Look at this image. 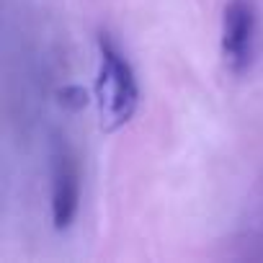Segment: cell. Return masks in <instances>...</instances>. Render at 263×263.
Listing matches in <instances>:
<instances>
[{"instance_id": "obj_1", "label": "cell", "mask_w": 263, "mask_h": 263, "mask_svg": "<svg viewBox=\"0 0 263 263\" xmlns=\"http://www.w3.org/2000/svg\"><path fill=\"white\" fill-rule=\"evenodd\" d=\"M96 103L98 126L103 135H114L121 126H126L140 108V85L135 70L106 31L98 34Z\"/></svg>"}, {"instance_id": "obj_2", "label": "cell", "mask_w": 263, "mask_h": 263, "mask_svg": "<svg viewBox=\"0 0 263 263\" xmlns=\"http://www.w3.org/2000/svg\"><path fill=\"white\" fill-rule=\"evenodd\" d=\"M258 16L250 0H230L222 13V57L230 72L245 75L253 67Z\"/></svg>"}, {"instance_id": "obj_3", "label": "cell", "mask_w": 263, "mask_h": 263, "mask_svg": "<svg viewBox=\"0 0 263 263\" xmlns=\"http://www.w3.org/2000/svg\"><path fill=\"white\" fill-rule=\"evenodd\" d=\"M80 209V163L65 137L52 145V224L65 232Z\"/></svg>"}, {"instance_id": "obj_4", "label": "cell", "mask_w": 263, "mask_h": 263, "mask_svg": "<svg viewBox=\"0 0 263 263\" xmlns=\"http://www.w3.org/2000/svg\"><path fill=\"white\" fill-rule=\"evenodd\" d=\"M88 101H90V98H88L85 88H80V85H65V88L60 90V103H62L65 108H70V111L85 108Z\"/></svg>"}]
</instances>
